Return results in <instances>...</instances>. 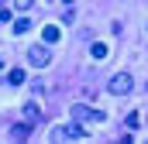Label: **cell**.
<instances>
[{
  "label": "cell",
  "instance_id": "13",
  "mask_svg": "<svg viewBox=\"0 0 148 144\" xmlns=\"http://www.w3.org/2000/svg\"><path fill=\"white\" fill-rule=\"evenodd\" d=\"M62 3H66V7H73V3H76V0H62Z\"/></svg>",
  "mask_w": 148,
  "mask_h": 144
},
{
  "label": "cell",
  "instance_id": "14",
  "mask_svg": "<svg viewBox=\"0 0 148 144\" xmlns=\"http://www.w3.org/2000/svg\"><path fill=\"white\" fill-rule=\"evenodd\" d=\"M3 3H7V0H0V7H3Z\"/></svg>",
  "mask_w": 148,
  "mask_h": 144
},
{
  "label": "cell",
  "instance_id": "6",
  "mask_svg": "<svg viewBox=\"0 0 148 144\" xmlns=\"http://www.w3.org/2000/svg\"><path fill=\"white\" fill-rule=\"evenodd\" d=\"M10 137H14V141H28V137H31V124H28V120H24V124H14V127H10Z\"/></svg>",
  "mask_w": 148,
  "mask_h": 144
},
{
  "label": "cell",
  "instance_id": "4",
  "mask_svg": "<svg viewBox=\"0 0 148 144\" xmlns=\"http://www.w3.org/2000/svg\"><path fill=\"white\" fill-rule=\"evenodd\" d=\"M21 113H24V120H28V124H38V120H41V107H38L35 100H28V103L21 107Z\"/></svg>",
  "mask_w": 148,
  "mask_h": 144
},
{
  "label": "cell",
  "instance_id": "10",
  "mask_svg": "<svg viewBox=\"0 0 148 144\" xmlns=\"http://www.w3.org/2000/svg\"><path fill=\"white\" fill-rule=\"evenodd\" d=\"M138 124H141V113H127V127H131V130H134V127H138Z\"/></svg>",
  "mask_w": 148,
  "mask_h": 144
},
{
  "label": "cell",
  "instance_id": "11",
  "mask_svg": "<svg viewBox=\"0 0 148 144\" xmlns=\"http://www.w3.org/2000/svg\"><path fill=\"white\" fill-rule=\"evenodd\" d=\"M14 7H17V10H31V7H35V0H14Z\"/></svg>",
  "mask_w": 148,
  "mask_h": 144
},
{
  "label": "cell",
  "instance_id": "5",
  "mask_svg": "<svg viewBox=\"0 0 148 144\" xmlns=\"http://www.w3.org/2000/svg\"><path fill=\"white\" fill-rule=\"evenodd\" d=\"M41 38H45V45H55V41L62 38V28H59V24H45V28H41Z\"/></svg>",
  "mask_w": 148,
  "mask_h": 144
},
{
  "label": "cell",
  "instance_id": "3",
  "mask_svg": "<svg viewBox=\"0 0 148 144\" xmlns=\"http://www.w3.org/2000/svg\"><path fill=\"white\" fill-rule=\"evenodd\" d=\"M69 113H73V120H79V124H86V120H93V124H97V120H103V113H100V110L86 107V103H76Z\"/></svg>",
  "mask_w": 148,
  "mask_h": 144
},
{
  "label": "cell",
  "instance_id": "12",
  "mask_svg": "<svg viewBox=\"0 0 148 144\" xmlns=\"http://www.w3.org/2000/svg\"><path fill=\"white\" fill-rule=\"evenodd\" d=\"M7 21H10V10H3V7H0V24H7Z\"/></svg>",
  "mask_w": 148,
  "mask_h": 144
},
{
  "label": "cell",
  "instance_id": "8",
  "mask_svg": "<svg viewBox=\"0 0 148 144\" xmlns=\"http://www.w3.org/2000/svg\"><path fill=\"white\" fill-rule=\"evenodd\" d=\"M7 82H10V86H21V82H24V69H10L7 72Z\"/></svg>",
  "mask_w": 148,
  "mask_h": 144
},
{
  "label": "cell",
  "instance_id": "2",
  "mask_svg": "<svg viewBox=\"0 0 148 144\" xmlns=\"http://www.w3.org/2000/svg\"><path fill=\"white\" fill-rule=\"evenodd\" d=\"M28 62H31L35 69H45V65L52 62V52H48V45H35V48H28Z\"/></svg>",
  "mask_w": 148,
  "mask_h": 144
},
{
  "label": "cell",
  "instance_id": "9",
  "mask_svg": "<svg viewBox=\"0 0 148 144\" xmlns=\"http://www.w3.org/2000/svg\"><path fill=\"white\" fill-rule=\"evenodd\" d=\"M24 31H31V21L28 17H17L14 21V35H24Z\"/></svg>",
  "mask_w": 148,
  "mask_h": 144
},
{
  "label": "cell",
  "instance_id": "1",
  "mask_svg": "<svg viewBox=\"0 0 148 144\" xmlns=\"http://www.w3.org/2000/svg\"><path fill=\"white\" fill-rule=\"evenodd\" d=\"M131 86H134L131 72H117V75L110 79V86H107V89H110L114 96H127V93H131Z\"/></svg>",
  "mask_w": 148,
  "mask_h": 144
},
{
  "label": "cell",
  "instance_id": "7",
  "mask_svg": "<svg viewBox=\"0 0 148 144\" xmlns=\"http://www.w3.org/2000/svg\"><path fill=\"white\" fill-rule=\"evenodd\" d=\"M107 52H110V48H107L103 41H93V48H90V55H93V58H107Z\"/></svg>",
  "mask_w": 148,
  "mask_h": 144
}]
</instances>
